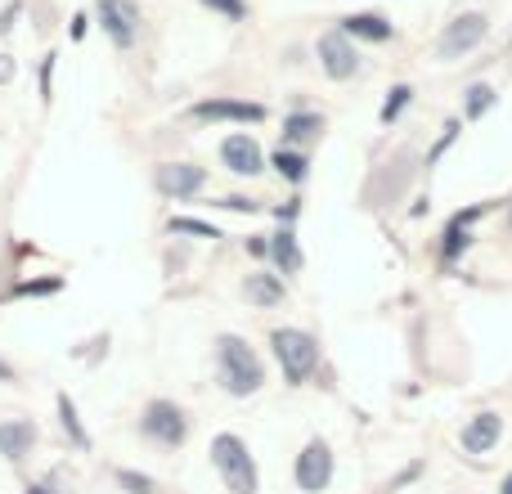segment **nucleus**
<instances>
[{
	"mask_svg": "<svg viewBox=\"0 0 512 494\" xmlns=\"http://www.w3.org/2000/svg\"><path fill=\"white\" fill-rule=\"evenodd\" d=\"M212 355H216V382H221L225 396L248 400L265 387V360L256 355V346H248V337L221 333L212 342Z\"/></svg>",
	"mask_w": 512,
	"mask_h": 494,
	"instance_id": "nucleus-1",
	"label": "nucleus"
},
{
	"mask_svg": "<svg viewBox=\"0 0 512 494\" xmlns=\"http://www.w3.org/2000/svg\"><path fill=\"white\" fill-rule=\"evenodd\" d=\"M207 454H212L216 477L225 481L230 494H256L261 490V472H256V459H252V450H248L243 436H234V432L212 436V450Z\"/></svg>",
	"mask_w": 512,
	"mask_h": 494,
	"instance_id": "nucleus-2",
	"label": "nucleus"
},
{
	"mask_svg": "<svg viewBox=\"0 0 512 494\" xmlns=\"http://www.w3.org/2000/svg\"><path fill=\"white\" fill-rule=\"evenodd\" d=\"M270 351L283 369V382L288 387H306L319 373V342L306 328H274L270 333Z\"/></svg>",
	"mask_w": 512,
	"mask_h": 494,
	"instance_id": "nucleus-3",
	"label": "nucleus"
},
{
	"mask_svg": "<svg viewBox=\"0 0 512 494\" xmlns=\"http://www.w3.org/2000/svg\"><path fill=\"white\" fill-rule=\"evenodd\" d=\"M140 436L149 445H158V450H180V445L189 441V414L185 405H176V400L167 396H153L149 405L140 409Z\"/></svg>",
	"mask_w": 512,
	"mask_h": 494,
	"instance_id": "nucleus-4",
	"label": "nucleus"
},
{
	"mask_svg": "<svg viewBox=\"0 0 512 494\" xmlns=\"http://www.w3.org/2000/svg\"><path fill=\"white\" fill-rule=\"evenodd\" d=\"M333 472H337V459H333V445L324 436H310L301 445L297 463H292V481H297L301 494H324L333 486Z\"/></svg>",
	"mask_w": 512,
	"mask_h": 494,
	"instance_id": "nucleus-5",
	"label": "nucleus"
},
{
	"mask_svg": "<svg viewBox=\"0 0 512 494\" xmlns=\"http://www.w3.org/2000/svg\"><path fill=\"white\" fill-rule=\"evenodd\" d=\"M486 32H490V18L481 14V9H468V14H459L454 23H445L441 41H436V59H441V63L468 59V54L486 41Z\"/></svg>",
	"mask_w": 512,
	"mask_h": 494,
	"instance_id": "nucleus-6",
	"label": "nucleus"
},
{
	"mask_svg": "<svg viewBox=\"0 0 512 494\" xmlns=\"http://www.w3.org/2000/svg\"><path fill=\"white\" fill-rule=\"evenodd\" d=\"M194 122H225V126H261L265 122V104L256 99H234V95H212V99H198L189 108Z\"/></svg>",
	"mask_w": 512,
	"mask_h": 494,
	"instance_id": "nucleus-7",
	"label": "nucleus"
},
{
	"mask_svg": "<svg viewBox=\"0 0 512 494\" xmlns=\"http://www.w3.org/2000/svg\"><path fill=\"white\" fill-rule=\"evenodd\" d=\"M95 18L117 50H131L140 41V0H95Z\"/></svg>",
	"mask_w": 512,
	"mask_h": 494,
	"instance_id": "nucleus-8",
	"label": "nucleus"
},
{
	"mask_svg": "<svg viewBox=\"0 0 512 494\" xmlns=\"http://www.w3.org/2000/svg\"><path fill=\"white\" fill-rule=\"evenodd\" d=\"M207 167H198V162H162V167H153V189H158L162 198H176V203H185V198H198L207 189Z\"/></svg>",
	"mask_w": 512,
	"mask_h": 494,
	"instance_id": "nucleus-9",
	"label": "nucleus"
},
{
	"mask_svg": "<svg viewBox=\"0 0 512 494\" xmlns=\"http://www.w3.org/2000/svg\"><path fill=\"white\" fill-rule=\"evenodd\" d=\"M315 54H319V68H324L328 81H351L355 72L364 68L360 50H355V41L342 32V27H337V32H324V36H319Z\"/></svg>",
	"mask_w": 512,
	"mask_h": 494,
	"instance_id": "nucleus-10",
	"label": "nucleus"
},
{
	"mask_svg": "<svg viewBox=\"0 0 512 494\" xmlns=\"http://www.w3.org/2000/svg\"><path fill=\"white\" fill-rule=\"evenodd\" d=\"M221 162H225V171H234V176H243V180L261 176V171L270 167L265 149L256 144V135H248V131L225 135V140H221Z\"/></svg>",
	"mask_w": 512,
	"mask_h": 494,
	"instance_id": "nucleus-11",
	"label": "nucleus"
},
{
	"mask_svg": "<svg viewBox=\"0 0 512 494\" xmlns=\"http://www.w3.org/2000/svg\"><path fill=\"white\" fill-rule=\"evenodd\" d=\"M481 216H490V203H472L468 212H454L450 221H445V239H441V261H445V265H459L463 252L477 243L472 225H477Z\"/></svg>",
	"mask_w": 512,
	"mask_h": 494,
	"instance_id": "nucleus-12",
	"label": "nucleus"
},
{
	"mask_svg": "<svg viewBox=\"0 0 512 494\" xmlns=\"http://www.w3.org/2000/svg\"><path fill=\"white\" fill-rule=\"evenodd\" d=\"M36 441H41V427L32 418H5L0 423V459L5 463H23Z\"/></svg>",
	"mask_w": 512,
	"mask_h": 494,
	"instance_id": "nucleus-13",
	"label": "nucleus"
},
{
	"mask_svg": "<svg viewBox=\"0 0 512 494\" xmlns=\"http://www.w3.org/2000/svg\"><path fill=\"white\" fill-rule=\"evenodd\" d=\"M463 450L468 454H490L499 441H504V414H495V409H481L477 418H472L468 427H463Z\"/></svg>",
	"mask_w": 512,
	"mask_h": 494,
	"instance_id": "nucleus-14",
	"label": "nucleus"
},
{
	"mask_svg": "<svg viewBox=\"0 0 512 494\" xmlns=\"http://www.w3.org/2000/svg\"><path fill=\"white\" fill-rule=\"evenodd\" d=\"M243 297H248V306L256 310H274L288 301V288H283V274H270V270H256L243 279Z\"/></svg>",
	"mask_w": 512,
	"mask_h": 494,
	"instance_id": "nucleus-15",
	"label": "nucleus"
},
{
	"mask_svg": "<svg viewBox=\"0 0 512 494\" xmlns=\"http://www.w3.org/2000/svg\"><path fill=\"white\" fill-rule=\"evenodd\" d=\"M324 113H310V108H301V113H288L283 117V149H301L306 153V144H315L319 135H324Z\"/></svg>",
	"mask_w": 512,
	"mask_h": 494,
	"instance_id": "nucleus-16",
	"label": "nucleus"
},
{
	"mask_svg": "<svg viewBox=\"0 0 512 494\" xmlns=\"http://www.w3.org/2000/svg\"><path fill=\"white\" fill-rule=\"evenodd\" d=\"M270 265H274V274H283V279H288V274H301V265H306L292 225H283L279 234H270Z\"/></svg>",
	"mask_w": 512,
	"mask_h": 494,
	"instance_id": "nucleus-17",
	"label": "nucleus"
},
{
	"mask_svg": "<svg viewBox=\"0 0 512 494\" xmlns=\"http://www.w3.org/2000/svg\"><path fill=\"white\" fill-rule=\"evenodd\" d=\"M342 32L351 36V41L382 45V41H391V36H396V27H391L382 14H351V18H342Z\"/></svg>",
	"mask_w": 512,
	"mask_h": 494,
	"instance_id": "nucleus-18",
	"label": "nucleus"
},
{
	"mask_svg": "<svg viewBox=\"0 0 512 494\" xmlns=\"http://www.w3.org/2000/svg\"><path fill=\"white\" fill-rule=\"evenodd\" d=\"M54 405H59V427L68 432L72 450L86 454L90 450V432H86V423H81V414H77V400H72L68 391H59V396H54Z\"/></svg>",
	"mask_w": 512,
	"mask_h": 494,
	"instance_id": "nucleus-19",
	"label": "nucleus"
},
{
	"mask_svg": "<svg viewBox=\"0 0 512 494\" xmlns=\"http://www.w3.org/2000/svg\"><path fill=\"white\" fill-rule=\"evenodd\" d=\"M270 167L279 171L288 185H306V176H310V158H306V153H301V149H283V144L270 153Z\"/></svg>",
	"mask_w": 512,
	"mask_h": 494,
	"instance_id": "nucleus-20",
	"label": "nucleus"
},
{
	"mask_svg": "<svg viewBox=\"0 0 512 494\" xmlns=\"http://www.w3.org/2000/svg\"><path fill=\"white\" fill-rule=\"evenodd\" d=\"M409 104H414V86H405V81H400V86H391L387 90V104H382V126H391V122H396V117L400 113H405V108Z\"/></svg>",
	"mask_w": 512,
	"mask_h": 494,
	"instance_id": "nucleus-21",
	"label": "nucleus"
},
{
	"mask_svg": "<svg viewBox=\"0 0 512 494\" xmlns=\"http://www.w3.org/2000/svg\"><path fill=\"white\" fill-rule=\"evenodd\" d=\"M113 481L122 486L126 494H158V481L149 472H135V468H113Z\"/></svg>",
	"mask_w": 512,
	"mask_h": 494,
	"instance_id": "nucleus-22",
	"label": "nucleus"
},
{
	"mask_svg": "<svg viewBox=\"0 0 512 494\" xmlns=\"http://www.w3.org/2000/svg\"><path fill=\"white\" fill-rule=\"evenodd\" d=\"M167 230L171 234H194V239H225V234L216 230L212 221H198V216H171Z\"/></svg>",
	"mask_w": 512,
	"mask_h": 494,
	"instance_id": "nucleus-23",
	"label": "nucleus"
},
{
	"mask_svg": "<svg viewBox=\"0 0 512 494\" xmlns=\"http://www.w3.org/2000/svg\"><path fill=\"white\" fill-rule=\"evenodd\" d=\"M490 108H495V86H468V104H463V117H472V122H477V117H486Z\"/></svg>",
	"mask_w": 512,
	"mask_h": 494,
	"instance_id": "nucleus-24",
	"label": "nucleus"
},
{
	"mask_svg": "<svg viewBox=\"0 0 512 494\" xmlns=\"http://www.w3.org/2000/svg\"><path fill=\"white\" fill-rule=\"evenodd\" d=\"M212 14H221V18H230V23H243L248 18V0H203Z\"/></svg>",
	"mask_w": 512,
	"mask_h": 494,
	"instance_id": "nucleus-25",
	"label": "nucleus"
},
{
	"mask_svg": "<svg viewBox=\"0 0 512 494\" xmlns=\"http://www.w3.org/2000/svg\"><path fill=\"white\" fill-rule=\"evenodd\" d=\"M63 288V279H27V283H18V297H50V292H59Z\"/></svg>",
	"mask_w": 512,
	"mask_h": 494,
	"instance_id": "nucleus-26",
	"label": "nucleus"
},
{
	"mask_svg": "<svg viewBox=\"0 0 512 494\" xmlns=\"http://www.w3.org/2000/svg\"><path fill=\"white\" fill-rule=\"evenodd\" d=\"M459 140V122H445V131H441V140L432 144V153H427V167H436V162H441V153L450 149V144Z\"/></svg>",
	"mask_w": 512,
	"mask_h": 494,
	"instance_id": "nucleus-27",
	"label": "nucleus"
},
{
	"mask_svg": "<svg viewBox=\"0 0 512 494\" xmlns=\"http://www.w3.org/2000/svg\"><path fill=\"white\" fill-rule=\"evenodd\" d=\"M216 207H221V212H248V216H256V212H261V203H256V198H243V194L216 198Z\"/></svg>",
	"mask_w": 512,
	"mask_h": 494,
	"instance_id": "nucleus-28",
	"label": "nucleus"
},
{
	"mask_svg": "<svg viewBox=\"0 0 512 494\" xmlns=\"http://www.w3.org/2000/svg\"><path fill=\"white\" fill-rule=\"evenodd\" d=\"M248 252L261 256V261H270V239H265V234H256V239H248Z\"/></svg>",
	"mask_w": 512,
	"mask_h": 494,
	"instance_id": "nucleus-29",
	"label": "nucleus"
},
{
	"mask_svg": "<svg viewBox=\"0 0 512 494\" xmlns=\"http://www.w3.org/2000/svg\"><path fill=\"white\" fill-rule=\"evenodd\" d=\"M50 72H54V54H45V63H41V99H50Z\"/></svg>",
	"mask_w": 512,
	"mask_h": 494,
	"instance_id": "nucleus-30",
	"label": "nucleus"
},
{
	"mask_svg": "<svg viewBox=\"0 0 512 494\" xmlns=\"http://www.w3.org/2000/svg\"><path fill=\"white\" fill-rule=\"evenodd\" d=\"M297 212H301V203H297V198H292L288 207H274V216H279L283 225H292V221H297Z\"/></svg>",
	"mask_w": 512,
	"mask_h": 494,
	"instance_id": "nucleus-31",
	"label": "nucleus"
},
{
	"mask_svg": "<svg viewBox=\"0 0 512 494\" xmlns=\"http://www.w3.org/2000/svg\"><path fill=\"white\" fill-rule=\"evenodd\" d=\"M23 494H59V490H54V481H27Z\"/></svg>",
	"mask_w": 512,
	"mask_h": 494,
	"instance_id": "nucleus-32",
	"label": "nucleus"
},
{
	"mask_svg": "<svg viewBox=\"0 0 512 494\" xmlns=\"http://www.w3.org/2000/svg\"><path fill=\"white\" fill-rule=\"evenodd\" d=\"M9 81H14V59L0 54V86H9Z\"/></svg>",
	"mask_w": 512,
	"mask_h": 494,
	"instance_id": "nucleus-33",
	"label": "nucleus"
},
{
	"mask_svg": "<svg viewBox=\"0 0 512 494\" xmlns=\"http://www.w3.org/2000/svg\"><path fill=\"white\" fill-rule=\"evenodd\" d=\"M72 36H77V41H81V36H86V14H77V18H72Z\"/></svg>",
	"mask_w": 512,
	"mask_h": 494,
	"instance_id": "nucleus-34",
	"label": "nucleus"
},
{
	"mask_svg": "<svg viewBox=\"0 0 512 494\" xmlns=\"http://www.w3.org/2000/svg\"><path fill=\"white\" fill-rule=\"evenodd\" d=\"M0 382H18V373H14V369H9V364H5V360H0Z\"/></svg>",
	"mask_w": 512,
	"mask_h": 494,
	"instance_id": "nucleus-35",
	"label": "nucleus"
},
{
	"mask_svg": "<svg viewBox=\"0 0 512 494\" xmlns=\"http://www.w3.org/2000/svg\"><path fill=\"white\" fill-rule=\"evenodd\" d=\"M499 494H512V472L504 477V486H499Z\"/></svg>",
	"mask_w": 512,
	"mask_h": 494,
	"instance_id": "nucleus-36",
	"label": "nucleus"
}]
</instances>
